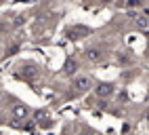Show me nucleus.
<instances>
[{
	"label": "nucleus",
	"instance_id": "nucleus-1",
	"mask_svg": "<svg viewBox=\"0 0 149 135\" xmlns=\"http://www.w3.org/2000/svg\"><path fill=\"white\" fill-rule=\"evenodd\" d=\"M72 84H74L76 93H84V91H88V89H93V86H95L91 76H76Z\"/></svg>",
	"mask_w": 149,
	"mask_h": 135
},
{
	"label": "nucleus",
	"instance_id": "nucleus-2",
	"mask_svg": "<svg viewBox=\"0 0 149 135\" xmlns=\"http://www.w3.org/2000/svg\"><path fill=\"white\" fill-rule=\"evenodd\" d=\"M84 59L88 63H99V61L103 59V51L99 49V46H91V49L84 51Z\"/></svg>",
	"mask_w": 149,
	"mask_h": 135
},
{
	"label": "nucleus",
	"instance_id": "nucleus-6",
	"mask_svg": "<svg viewBox=\"0 0 149 135\" xmlns=\"http://www.w3.org/2000/svg\"><path fill=\"white\" fill-rule=\"evenodd\" d=\"M132 17H134L136 25L145 32V30H147V15H145V13H141V15H139V13H132Z\"/></svg>",
	"mask_w": 149,
	"mask_h": 135
},
{
	"label": "nucleus",
	"instance_id": "nucleus-8",
	"mask_svg": "<svg viewBox=\"0 0 149 135\" xmlns=\"http://www.w3.org/2000/svg\"><path fill=\"white\" fill-rule=\"evenodd\" d=\"M124 6L126 8H139V6H143V0H126Z\"/></svg>",
	"mask_w": 149,
	"mask_h": 135
},
{
	"label": "nucleus",
	"instance_id": "nucleus-5",
	"mask_svg": "<svg viewBox=\"0 0 149 135\" xmlns=\"http://www.w3.org/2000/svg\"><path fill=\"white\" fill-rule=\"evenodd\" d=\"M13 114H15V118H27V116H29V110L25 108V105L17 103L15 108H13Z\"/></svg>",
	"mask_w": 149,
	"mask_h": 135
},
{
	"label": "nucleus",
	"instance_id": "nucleus-7",
	"mask_svg": "<svg viewBox=\"0 0 149 135\" xmlns=\"http://www.w3.org/2000/svg\"><path fill=\"white\" fill-rule=\"evenodd\" d=\"M63 72H65L67 76L76 74V72H78V63H76L74 59H67V61H65V68H63Z\"/></svg>",
	"mask_w": 149,
	"mask_h": 135
},
{
	"label": "nucleus",
	"instance_id": "nucleus-4",
	"mask_svg": "<svg viewBox=\"0 0 149 135\" xmlns=\"http://www.w3.org/2000/svg\"><path fill=\"white\" fill-rule=\"evenodd\" d=\"M88 32H91V30H88V27L76 25V27H69V30H67V36H69V38H80V36H86Z\"/></svg>",
	"mask_w": 149,
	"mask_h": 135
},
{
	"label": "nucleus",
	"instance_id": "nucleus-3",
	"mask_svg": "<svg viewBox=\"0 0 149 135\" xmlns=\"http://www.w3.org/2000/svg\"><path fill=\"white\" fill-rule=\"evenodd\" d=\"M95 93H97V97L107 99L113 93V84L111 82H99V84H95Z\"/></svg>",
	"mask_w": 149,
	"mask_h": 135
}]
</instances>
